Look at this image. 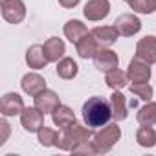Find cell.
Segmentation results:
<instances>
[{"instance_id": "d4e9b609", "label": "cell", "mask_w": 156, "mask_h": 156, "mask_svg": "<svg viewBox=\"0 0 156 156\" xmlns=\"http://www.w3.org/2000/svg\"><path fill=\"white\" fill-rule=\"evenodd\" d=\"M37 134H39V143L42 147H53L57 143V140H59V132L50 129V127H44V125Z\"/></svg>"}, {"instance_id": "4dcf8cb0", "label": "cell", "mask_w": 156, "mask_h": 156, "mask_svg": "<svg viewBox=\"0 0 156 156\" xmlns=\"http://www.w3.org/2000/svg\"><path fill=\"white\" fill-rule=\"evenodd\" d=\"M125 2H127V4H129V2H130V0H125Z\"/></svg>"}, {"instance_id": "f1b7e54d", "label": "cell", "mask_w": 156, "mask_h": 156, "mask_svg": "<svg viewBox=\"0 0 156 156\" xmlns=\"http://www.w3.org/2000/svg\"><path fill=\"white\" fill-rule=\"evenodd\" d=\"M0 129H2V138H0V143H4L6 141V138H8V134H9V125H8V121L6 119H2L0 121Z\"/></svg>"}, {"instance_id": "4fadbf2b", "label": "cell", "mask_w": 156, "mask_h": 156, "mask_svg": "<svg viewBox=\"0 0 156 156\" xmlns=\"http://www.w3.org/2000/svg\"><path fill=\"white\" fill-rule=\"evenodd\" d=\"M20 85H22V90L28 96H31V98H35L42 90H46V81H44V77L39 75V73H26L22 77V83Z\"/></svg>"}, {"instance_id": "ac0fdd59", "label": "cell", "mask_w": 156, "mask_h": 156, "mask_svg": "<svg viewBox=\"0 0 156 156\" xmlns=\"http://www.w3.org/2000/svg\"><path fill=\"white\" fill-rule=\"evenodd\" d=\"M110 108H112V118L116 121H123L127 118V103H125V96L119 90H114V94L110 96Z\"/></svg>"}, {"instance_id": "5b68a950", "label": "cell", "mask_w": 156, "mask_h": 156, "mask_svg": "<svg viewBox=\"0 0 156 156\" xmlns=\"http://www.w3.org/2000/svg\"><path fill=\"white\" fill-rule=\"evenodd\" d=\"M20 123L28 132H39L44 125V112L37 107H28L20 114Z\"/></svg>"}, {"instance_id": "484cf974", "label": "cell", "mask_w": 156, "mask_h": 156, "mask_svg": "<svg viewBox=\"0 0 156 156\" xmlns=\"http://www.w3.org/2000/svg\"><path fill=\"white\" fill-rule=\"evenodd\" d=\"M130 92L141 101H151V98L154 94V90H152V87L149 83H132L130 85Z\"/></svg>"}, {"instance_id": "44dd1931", "label": "cell", "mask_w": 156, "mask_h": 156, "mask_svg": "<svg viewBox=\"0 0 156 156\" xmlns=\"http://www.w3.org/2000/svg\"><path fill=\"white\" fill-rule=\"evenodd\" d=\"M127 81H129V75L125 72H121L119 68H114L110 72H107L105 75V83L107 87H110L112 90H121L127 87Z\"/></svg>"}, {"instance_id": "4316f807", "label": "cell", "mask_w": 156, "mask_h": 156, "mask_svg": "<svg viewBox=\"0 0 156 156\" xmlns=\"http://www.w3.org/2000/svg\"><path fill=\"white\" fill-rule=\"evenodd\" d=\"M129 6H130V9H132V11L145 13V15H149V13H154V11H156V2H154V0H130Z\"/></svg>"}, {"instance_id": "8992f818", "label": "cell", "mask_w": 156, "mask_h": 156, "mask_svg": "<svg viewBox=\"0 0 156 156\" xmlns=\"http://www.w3.org/2000/svg\"><path fill=\"white\" fill-rule=\"evenodd\" d=\"M127 75H129V79H130L132 83H149V79H151L149 62H145V61L140 59V57H134V59L129 62Z\"/></svg>"}, {"instance_id": "52a82bcc", "label": "cell", "mask_w": 156, "mask_h": 156, "mask_svg": "<svg viewBox=\"0 0 156 156\" xmlns=\"http://www.w3.org/2000/svg\"><path fill=\"white\" fill-rule=\"evenodd\" d=\"M114 26L118 28L119 35H123V37H132V35H136V33L141 30V20H140L136 15H132V13H123V15H119V17L116 19Z\"/></svg>"}, {"instance_id": "277c9868", "label": "cell", "mask_w": 156, "mask_h": 156, "mask_svg": "<svg viewBox=\"0 0 156 156\" xmlns=\"http://www.w3.org/2000/svg\"><path fill=\"white\" fill-rule=\"evenodd\" d=\"M2 17L9 24H20L26 17V6L22 0H2Z\"/></svg>"}, {"instance_id": "7402d4cb", "label": "cell", "mask_w": 156, "mask_h": 156, "mask_svg": "<svg viewBox=\"0 0 156 156\" xmlns=\"http://www.w3.org/2000/svg\"><path fill=\"white\" fill-rule=\"evenodd\" d=\"M136 141L140 147H145V149L154 147L156 145V130L151 125H141L136 132Z\"/></svg>"}, {"instance_id": "603a6c76", "label": "cell", "mask_w": 156, "mask_h": 156, "mask_svg": "<svg viewBox=\"0 0 156 156\" xmlns=\"http://www.w3.org/2000/svg\"><path fill=\"white\" fill-rule=\"evenodd\" d=\"M77 62L70 57H62L59 62H57V75L61 79H73L77 75Z\"/></svg>"}, {"instance_id": "9c48e42d", "label": "cell", "mask_w": 156, "mask_h": 156, "mask_svg": "<svg viewBox=\"0 0 156 156\" xmlns=\"http://www.w3.org/2000/svg\"><path fill=\"white\" fill-rule=\"evenodd\" d=\"M83 13L92 22L103 20L110 13V2H108V0H88L85 9H83Z\"/></svg>"}, {"instance_id": "83f0119b", "label": "cell", "mask_w": 156, "mask_h": 156, "mask_svg": "<svg viewBox=\"0 0 156 156\" xmlns=\"http://www.w3.org/2000/svg\"><path fill=\"white\" fill-rule=\"evenodd\" d=\"M72 152H73V154H98L96 149H94V145H92V141H90V143L85 141V143H81V145H77Z\"/></svg>"}, {"instance_id": "7a4b0ae2", "label": "cell", "mask_w": 156, "mask_h": 156, "mask_svg": "<svg viewBox=\"0 0 156 156\" xmlns=\"http://www.w3.org/2000/svg\"><path fill=\"white\" fill-rule=\"evenodd\" d=\"M92 138V129L90 127H83L81 123L73 121L72 125L64 127L62 132L59 134V140L55 143V147H59L61 151H73L77 145H81L85 141H88Z\"/></svg>"}, {"instance_id": "1f68e13d", "label": "cell", "mask_w": 156, "mask_h": 156, "mask_svg": "<svg viewBox=\"0 0 156 156\" xmlns=\"http://www.w3.org/2000/svg\"><path fill=\"white\" fill-rule=\"evenodd\" d=\"M154 2H156V0H154Z\"/></svg>"}, {"instance_id": "cb8c5ba5", "label": "cell", "mask_w": 156, "mask_h": 156, "mask_svg": "<svg viewBox=\"0 0 156 156\" xmlns=\"http://www.w3.org/2000/svg\"><path fill=\"white\" fill-rule=\"evenodd\" d=\"M138 123L140 125H154L156 123V103L154 101H147L140 110H138Z\"/></svg>"}, {"instance_id": "ffe728a7", "label": "cell", "mask_w": 156, "mask_h": 156, "mask_svg": "<svg viewBox=\"0 0 156 156\" xmlns=\"http://www.w3.org/2000/svg\"><path fill=\"white\" fill-rule=\"evenodd\" d=\"M51 119H53V123H55L59 129H64V127H68V125H72V123L75 121V114H73V110H72L70 107L59 105V107L51 112Z\"/></svg>"}, {"instance_id": "e0dca14e", "label": "cell", "mask_w": 156, "mask_h": 156, "mask_svg": "<svg viewBox=\"0 0 156 156\" xmlns=\"http://www.w3.org/2000/svg\"><path fill=\"white\" fill-rule=\"evenodd\" d=\"M26 62H28V66H30V68L41 70V68H44L50 61L46 59L44 48H42L41 44H33V46H30V48H28V51H26Z\"/></svg>"}, {"instance_id": "d6986e66", "label": "cell", "mask_w": 156, "mask_h": 156, "mask_svg": "<svg viewBox=\"0 0 156 156\" xmlns=\"http://www.w3.org/2000/svg\"><path fill=\"white\" fill-rule=\"evenodd\" d=\"M87 33H88V30H87V26L81 20H68L64 24V35H66V39L72 44H77V42H79V39L85 37Z\"/></svg>"}, {"instance_id": "5bb4252c", "label": "cell", "mask_w": 156, "mask_h": 156, "mask_svg": "<svg viewBox=\"0 0 156 156\" xmlns=\"http://www.w3.org/2000/svg\"><path fill=\"white\" fill-rule=\"evenodd\" d=\"M90 33L96 37V41L99 42L101 48L112 46V44L118 41V37H119V31H118L116 26H98V28H94Z\"/></svg>"}, {"instance_id": "9a60e30c", "label": "cell", "mask_w": 156, "mask_h": 156, "mask_svg": "<svg viewBox=\"0 0 156 156\" xmlns=\"http://www.w3.org/2000/svg\"><path fill=\"white\" fill-rule=\"evenodd\" d=\"M59 105H61L59 96L53 90H42L39 96H35V107L42 110L44 114H51Z\"/></svg>"}, {"instance_id": "8fae6325", "label": "cell", "mask_w": 156, "mask_h": 156, "mask_svg": "<svg viewBox=\"0 0 156 156\" xmlns=\"http://www.w3.org/2000/svg\"><path fill=\"white\" fill-rule=\"evenodd\" d=\"M136 57L143 59L149 64L156 62V37L147 35L136 44Z\"/></svg>"}, {"instance_id": "3957f363", "label": "cell", "mask_w": 156, "mask_h": 156, "mask_svg": "<svg viewBox=\"0 0 156 156\" xmlns=\"http://www.w3.org/2000/svg\"><path fill=\"white\" fill-rule=\"evenodd\" d=\"M119 138H121V129L118 127V123H110V125H105L103 130L94 134L92 145L98 154H107L116 145V141H119Z\"/></svg>"}, {"instance_id": "2e32d148", "label": "cell", "mask_w": 156, "mask_h": 156, "mask_svg": "<svg viewBox=\"0 0 156 156\" xmlns=\"http://www.w3.org/2000/svg\"><path fill=\"white\" fill-rule=\"evenodd\" d=\"M44 53H46V59L50 61V62H59L61 59H62V55H64V51H66V48H64V42L59 39V37H50L46 42H44Z\"/></svg>"}, {"instance_id": "ba28073f", "label": "cell", "mask_w": 156, "mask_h": 156, "mask_svg": "<svg viewBox=\"0 0 156 156\" xmlns=\"http://www.w3.org/2000/svg\"><path fill=\"white\" fill-rule=\"evenodd\" d=\"M24 101L19 94L15 92H9L2 98V101H0V112H2V116L9 118V116H17V114H22L24 112Z\"/></svg>"}, {"instance_id": "30bf717a", "label": "cell", "mask_w": 156, "mask_h": 156, "mask_svg": "<svg viewBox=\"0 0 156 156\" xmlns=\"http://www.w3.org/2000/svg\"><path fill=\"white\" fill-rule=\"evenodd\" d=\"M119 64V59H118V53L108 50V48H101L96 57H94V66L99 70V72H110L114 68H118Z\"/></svg>"}, {"instance_id": "6da1fadb", "label": "cell", "mask_w": 156, "mask_h": 156, "mask_svg": "<svg viewBox=\"0 0 156 156\" xmlns=\"http://www.w3.org/2000/svg\"><path fill=\"white\" fill-rule=\"evenodd\" d=\"M83 119L85 123L90 127V129H96V127H103V125H108L110 118H112V108H110V103L105 101L103 98L96 96V98H90L85 105H83Z\"/></svg>"}, {"instance_id": "7c38bea8", "label": "cell", "mask_w": 156, "mask_h": 156, "mask_svg": "<svg viewBox=\"0 0 156 156\" xmlns=\"http://www.w3.org/2000/svg\"><path fill=\"white\" fill-rule=\"evenodd\" d=\"M75 50H77V53H79L81 59H94L96 53L101 50V46H99V42L96 41V37L92 33H87L85 37L79 39V42L75 44Z\"/></svg>"}, {"instance_id": "f546056e", "label": "cell", "mask_w": 156, "mask_h": 156, "mask_svg": "<svg viewBox=\"0 0 156 156\" xmlns=\"http://www.w3.org/2000/svg\"><path fill=\"white\" fill-rule=\"evenodd\" d=\"M59 4L62 6V8H75L77 4H79V0H59Z\"/></svg>"}]
</instances>
